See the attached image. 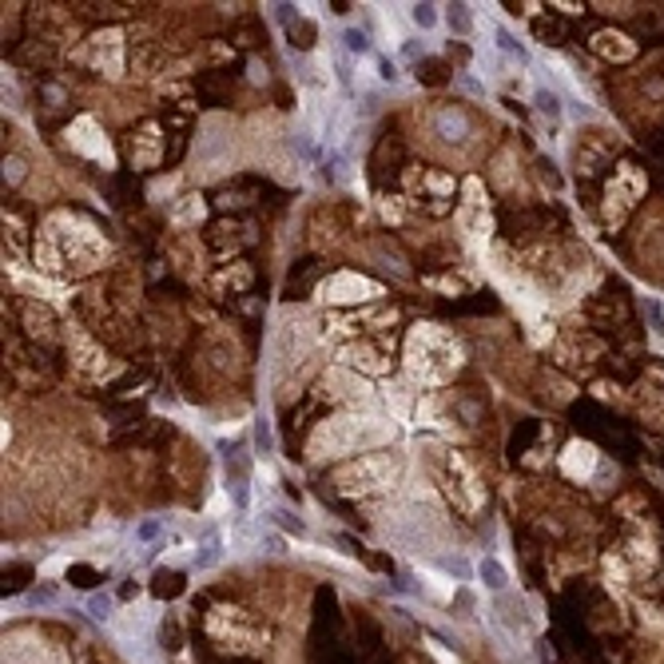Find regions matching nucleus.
Segmentation results:
<instances>
[{
    "mask_svg": "<svg viewBox=\"0 0 664 664\" xmlns=\"http://www.w3.org/2000/svg\"><path fill=\"white\" fill-rule=\"evenodd\" d=\"M108 258V247L104 239L96 235V227L84 219H76V215H56V219L44 227L36 243V263L44 271H92Z\"/></svg>",
    "mask_w": 664,
    "mask_h": 664,
    "instance_id": "f257e3e1",
    "label": "nucleus"
},
{
    "mask_svg": "<svg viewBox=\"0 0 664 664\" xmlns=\"http://www.w3.org/2000/svg\"><path fill=\"white\" fill-rule=\"evenodd\" d=\"M394 438L390 422L374 418V414H338V418L322 422L319 430L310 434L307 454L310 462H326V457H343V454H366L378 450Z\"/></svg>",
    "mask_w": 664,
    "mask_h": 664,
    "instance_id": "f03ea898",
    "label": "nucleus"
},
{
    "mask_svg": "<svg viewBox=\"0 0 664 664\" xmlns=\"http://www.w3.org/2000/svg\"><path fill=\"white\" fill-rule=\"evenodd\" d=\"M462 366V346L450 331L422 322L406 338V378L418 386H442L445 378H454V370Z\"/></svg>",
    "mask_w": 664,
    "mask_h": 664,
    "instance_id": "7ed1b4c3",
    "label": "nucleus"
},
{
    "mask_svg": "<svg viewBox=\"0 0 664 664\" xmlns=\"http://www.w3.org/2000/svg\"><path fill=\"white\" fill-rule=\"evenodd\" d=\"M382 533L410 557H438L442 553V541H445L442 517L434 513V509H426L422 502L394 505L390 513L382 517Z\"/></svg>",
    "mask_w": 664,
    "mask_h": 664,
    "instance_id": "20e7f679",
    "label": "nucleus"
},
{
    "mask_svg": "<svg viewBox=\"0 0 664 664\" xmlns=\"http://www.w3.org/2000/svg\"><path fill=\"white\" fill-rule=\"evenodd\" d=\"M398 473H402V466H398L394 454H362L354 466L338 469L334 485H338L346 497H370V493L394 490V485H398Z\"/></svg>",
    "mask_w": 664,
    "mask_h": 664,
    "instance_id": "39448f33",
    "label": "nucleus"
},
{
    "mask_svg": "<svg viewBox=\"0 0 664 664\" xmlns=\"http://www.w3.org/2000/svg\"><path fill=\"white\" fill-rule=\"evenodd\" d=\"M445 493L454 497V505L462 513H478L481 502H485V493H481V481L478 473L469 469V462L462 454H445Z\"/></svg>",
    "mask_w": 664,
    "mask_h": 664,
    "instance_id": "423d86ee",
    "label": "nucleus"
},
{
    "mask_svg": "<svg viewBox=\"0 0 664 664\" xmlns=\"http://www.w3.org/2000/svg\"><path fill=\"white\" fill-rule=\"evenodd\" d=\"M64 144L72 151H80V155H88V160H96V163H104V167H111L116 163V155H111V144H108V136L99 132V123L92 120V116H80V120L64 132Z\"/></svg>",
    "mask_w": 664,
    "mask_h": 664,
    "instance_id": "0eeeda50",
    "label": "nucleus"
},
{
    "mask_svg": "<svg viewBox=\"0 0 664 664\" xmlns=\"http://www.w3.org/2000/svg\"><path fill=\"white\" fill-rule=\"evenodd\" d=\"M382 295L378 283H370V279H362V275H331L326 283L319 286V298L322 303H374V298Z\"/></svg>",
    "mask_w": 664,
    "mask_h": 664,
    "instance_id": "6e6552de",
    "label": "nucleus"
},
{
    "mask_svg": "<svg viewBox=\"0 0 664 664\" xmlns=\"http://www.w3.org/2000/svg\"><path fill=\"white\" fill-rule=\"evenodd\" d=\"M84 60L92 64L96 72L111 76V80H120V76H123V36L116 32V28H108V32H96V36L88 40Z\"/></svg>",
    "mask_w": 664,
    "mask_h": 664,
    "instance_id": "1a4fd4ad",
    "label": "nucleus"
},
{
    "mask_svg": "<svg viewBox=\"0 0 664 664\" xmlns=\"http://www.w3.org/2000/svg\"><path fill=\"white\" fill-rule=\"evenodd\" d=\"M457 223H462V235H466L469 247H478L481 239H490V211H485V199H481V184L469 179L466 184V203L457 211Z\"/></svg>",
    "mask_w": 664,
    "mask_h": 664,
    "instance_id": "9d476101",
    "label": "nucleus"
},
{
    "mask_svg": "<svg viewBox=\"0 0 664 664\" xmlns=\"http://www.w3.org/2000/svg\"><path fill=\"white\" fill-rule=\"evenodd\" d=\"M430 136H438L442 144H450V148H466L469 139L478 136V127H473V120H469V111L438 108L430 116Z\"/></svg>",
    "mask_w": 664,
    "mask_h": 664,
    "instance_id": "9b49d317",
    "label": "nucleus"
},
{
    "mask_svg": "<svg viewBox=\"0 0 664 664\" xmlns=\"http://www.w3.org/2000/svg\"><path fill=\"white\" fill-rule=\"evenodd\" d=\"M310 354V331L307 326H298V322H286L275 331V343H271V358L275 366H291V362H303Z\"/></svg>",
    "mask_w": 664,
    "mask_h": 664,
    "instance_id": "f8f14e48",
    "label": "nucleus"
},
{
    "mask_svg": "<svg viewBox=\"0 0 664 664\" xmlns=\"http://www.w3.org/2000/svg\"><path fill=\"white\" fill-rule=\"evenodd\" d=\"M155 625V604H132L127 613H120L116 621H111V628H116V637L123 640V644H136V640L148 637V628Z\"/></svg>",
    "mask_w": 664,
    "mask_h": 664,
    "instance_id": "ddd939ff",
    "label": "nucleus"
},
{
    "mask_svg": "<svg viewBox=\"0 0 664 664\" xmlns=\"http://www.w3.org/2000/svg\"><path fill=\"white\" fill-rule=\"evenodd\" d=\"M593 466H597V450L589 442H569V450L561 454V469L569 478H589Z\"/></svg>",
    "mask_w": 664,
    "mask_h": 664,
    "instance_id": "4468645a",
    "label": "nucleus"
},
{
    "mask_svg": "<svg viewBox=\"0 0 664 664\" xmlns=\"http://www.w3.org/2000/svg\"><path fill=\"white\" fill-rule=\"evenodd\" d=\"M132 160H136V167H155V163H160V127H155V123H148L136 136Z\"/></svg>",
    "mask_w": 664,
    "mask_h": 664,
    "instance_id": "2eb2a0df",
    "label": "nucleus"
},
{
    "mask_svg": "<svg viewBox=\"0 0 664 664\" xmlns=\"http://www.w3.org/2000/svg\"><path fill=\"white\" fill-rule=\"evenodd\" d=\"M478 577H481V585H485L490 593H497V597L509 589V569H505L497 557H481V561H478Z\"/></svg>",
    "mask_w": 664,
    "mask_h": 664,
    "instance_id": "dca6fc26",
    "label": "nucleus"
},
{
    "mask_svg": "<svg viewBox=\"0 0 664 664\" xmlns=\"http://www.w3.org/2000/svg\"><path fill=\"white\" fill-rule=\"evenodd\" d=\"M203 211H207V207H203V199H199V195H187L184 203H175L172 223H175V227H191V223L203 219Z\"/></svg>",
    "mask_w": 664,
    "mask_h": 664,
    "instance_id": "f3484780",
    "label": "nucleus"
},
{
    "mask_svg": "<svg viewBox=\"0 0 664 664\" xmlns=\"http://www.w3.org/2000/svg\"><path fill=\"white\" fill-rule=\"evenodd\" d=\"M343 362H350V366H366V370H386V362H382L370 346H343Z\"/></svg>",
    "mask_w": 664,
    "mask_h": 664,
    "instance_id": "a211bd4d",
    "label": "nucleus"
},
{
    "mask_svg": "<svg viewBox=\"0 0 664 664\" xmlns=\"http://www.w3.org/2000/svg\"><path fill=\"white\" fill-rule=\"evenodd\" d=\"M597 52H604V56H616V60H628V56H632V44H628L625 36L601 32V36H597Z\"/></svg>",
    "mask_w": 664,
    "mask_h": 664,
    "instance_id": "6ab92c4d",
    "label": "nucleus"
},
{
    "mask_svg": "<svg viewBox=\"0 0 664 664\" xmlns=\"http://www.w3.org/2000/svg\"><path fill=\"white\" fill-rule=\"evenodd\" d=\"M410 20H414L422 32L438 28V4H410Z\"/></svg>",
    "mask_w": 664,
    "mask_h": 664,
    "instance_id": "aec40b11",
    "label": "nucleus"
},
{
    "mask_svg": "<svg viewBox=\"0 0 664 664\" xmlns=\"http://www.w3.org/2000/svg\"><path fill=\"white\" fill-rule=\"evenodd\" d=\"M88 613L96 616V621H116V613H111V597H108V593H92V597H88Z\"/></svg>",
    "mask_w": 664,
    "mask_h": 664,
    "instance_id": "412c9836",
    "label": "nucleus"
},
{
    "mask_svg": "<svg viewBox=\"0 0 664 664\" xmlns=\"http://www.w3.org/2000/svg\"><path fill=\"white\" fill-rule=\"evenodd\" d=\"M219 553H223L219 541H207L203 545V553H195V569H211L215 561H219Z\"/></svg>",
    "mask_w": 664,
    "mask_h": 664,
    "instance_id": "4be33fe9",
    "label": "nucleus"
},
{
    "mask_svg": "<svg viewBox=\"0 0 664 664\" xmlns=\"http://www.w3.org/2000/svg\"><path fill=\"white\" fill-rule=\"evenodd\" d=\"M343 40H346V52H358V56L370 48V44H366V32H358V28H346Z\"/></svg>",
    "mask_w": 664,
    "mask_h": 664,
    "instance_id": "5701e85b",
    "label": "nucleus"
},
{
    "mask_svg": "<svg viewBox=\"0 0 664 664\" xmlns=\"http://www.w3.org/2000/svg\"><path fill=\"white\" fill-rule=\"evenodd\" d=\"M450 25H454L457 32H469V25H473V16H469V4H457L454 13H450Z\"/></svg>",
    "mask_w": 664,
    "mask_h": 664,
    "instance_id": "b1692460",
    "label": "nucleus"
},
{
    "mask_svg": "<svg viewBox=\"0 0 664 664\" xmlns=\"http://www.w3.org/2000/svg\"><path fill=\"white\" fill-rule=\"evenodd\" d=\"M533 99H537V108H541V111H549V116H561V99H557L553 92H545V88H541Z\"/></svg>",
    "mask_w": 664,
    "mask_h": 664,
    "instance_id": "393cba45",
    "label": "nucleus"
},
{
    "mask_svg": "<svg viewBox=\"0 0 664 664\" xmlns=\"http://www.w3.org/2000/svg\"><path fill=\"white\" fill-rule=\"evenodd\" d=\"M163 533V521H144V525L136 529V541H155Z\"/></svg>",
    "mask_w": 664,
    "mask_h": 664,
    "instance_id": "a878e982",
    "label": "nucleus"
},
{
    "mask_svg": "<svg viewBox=\"0 0 664 664\" xmlns=\"http://www.w3.org/2000/svg\"><path fill=\"white\" fill-rule=\"evenodd\" d=\"M497 44H502V52H509V56H521V44H517V40L509 36L505 28H502V32H497Z\"/></svg>",
    "mask_w": 664,
    "mask_h": 664,
    "instance_id": "bb28decb",
    "label": "nucleus"
},
{
    "mask_svg": "<svg viewBox=\"0 0 664 664\" xmlns=\"http://www.w3.org/2000/svg\"><path fill=\"white\" fill-rule=\"evenodd\" d=\"M56 601V589H32L28 593V604H52Z\"/></svg>",
    "mask_w": 664,
    "mask_h": 664,
    "instance_id": "cd10ccee",
    "label": "nucleus"
},
{
    "mask_svg": "<svg viewBox=\"0 0 664 664\" xmlns=\"http://www.w3.org/2000/svg\"><path fill=\"white\" fill-rule=\"evenodd\" d=\"M4 179L20 184V179H25V163H20V160H8V163H4Z\"/></svg>",
    "mask_w": 664,
    "mask_h": 664,
    "instance_id": "c85d7f7f",
    "label": "nucleus"
}]
</instances>
